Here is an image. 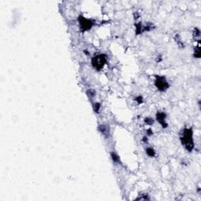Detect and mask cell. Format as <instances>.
<instances>
[{
    "label": "cell",
    "mask_w": 201,
    "mask_h": 201,
    "mask_svg": "<svg viewBox=\"0 0 201 201\" xmlns=\"http://www.w3.org/2000/svg\"><path fill=\"white\" fill-rule=\"evenodd\" d=\"M193 133L190 129H185L184 131L183 137H182V141L185 145L186 149L188 151H191L193 149Z\"/></svg>",
    "instance_id": "cell-1"
},
{
    "label": "cell",
    "mask_w": 201,
    "mask_h": 201,
    "mask_svg": "<svg viewBox=\"0 0 201 201\" xmlns=\"http://www.w3.org/2000/svg\"><path fill=\"white\" fill-rule=\"evenodd\" d=\"M105 61H106V57L104 55H98L96 56L92 60V63L93 67H95L97 69H101L103 65H104Z\"/></svg>",
    "instance_id": "cell-2"
},
{
    "label": "cell",
    "mask_w": 201,
    "mask_h": 201,
    "mask_svg": "<svg viewBox=\"0 0 201 201\" xmlns=\"http://www.w3.org/2000/svg\"><path fill=\"white\" fill-rule=\"evenodd\" d=\"M156 85L160 90H165L168 87V83L163 77L158 76L156 81Z\"/></svg>",
    "instance_id": "cell-3"
},
{
    "label": "cell",
    "mask_w": 201,
    "mask_h": 201,
    "mask_svg": "<svg viewBox=\"0 0 201 201\" xmlns=\"http://www.w3.org/2000/svg\"><path fill=\"white\" fill-rule=\"evenodd\" d=\"M79 21H80L81 26L83 28V29H85V30L90 28L91 26H92V24H91V22L90 21V20H87L85 18H83V17H80Z\"/></svg>",
    "instance_id": "cell-4"
},
{
    "label": "cell",
    "mask_w": 201,
    "mask_h": 201,
    "mask_svg": "<svg viewBox=\"0 0 201 201\" xmlns=\"http://www.w3.org/2000/svg\"><path fill=\"white\" fill-rule=\"evenodd\" d=\"M165 116H166L165 114L163 113V112H161V113H158V114L156 115V118H157L158 121L160 122V123L163 125H163H164V126H167V124H166L165 122H164Z\"/></svg>",
    "instance_id": "cell-5"
},
{
    "label": "cell",
    "mask_w": 201,
    "mask_h": 201,
    "mask_svg": "<svg viewBox=\"0 0 201 201\" xmlns=\"http://www.w3.org/2000/svg\"><path fill=\"white\" fill-rule=\"evenodd\" d=\"M99 130L101 131V132L104 134L105 136H107L109 133V128L108 127V126H104V125H101L99 126Z\"/></svg>",
    "instance_id": "cell-6"
},
{
    "label": "cell",
    "mask_w": 201,
    "mask_h": 201,
    "mask_svg": "<svg viewBox=\"0 0 201 201\" xmlns=\"http://www.w3.org/2000/svg\"><path fill=\"white\" fill-rule=\"evenodd\" d=\"M146 152H147V154L149 155V156H155V152H154V150H153L152 149H151V148H149V149H147Z\"/></svg>",
    "instance_id": "cell-7"
},
{
    "label": "cell",
    "mask_w": 201,
    "mask_h": 201,
    "mask_svg": "<svg viewBox=\"0 0 201 201\" xmlns=\"http://www.w3.org/2000/svg\"><path fill=\"white\" fill-rule=\"evenodd\" d=\"M112 160H113L114 161H118V160H119V158H118V156H116L115 154H114V153H112Z\"/></svg>",
    "instance_id": "cell-8"
},
{
    "label": "cell",
    "mask_w": 201,
    "mask_h": 201,
    "mask_svg": "<svg viewBox=\"0 0 201 201\" xmlns=\"http://www.w3.org/2000/svg\"><path fill=\"white\" fill-rule=\"evenodd\" d=\"M99 106H100V104H98V103H97V104H94V106H93V109L96 111L97 112H98V109H99Z\"/></svg>",
    "instance_id": "cell-9"
},
{
    "label": "cell",
    "mask_w": 201,
    "mask_h": 201,
    "mask_svg": "<svg viewBox=\"0 0 201 201\" xmlns=\"http://www.w3.org/2000/svg\"><path fill=\"white\" fill-rule=\"evenodd\" d=\"M145 122H146L148 124H152V123H153L152 119H146V120H145Z\"/></svg>",
    "instance_id": "cell-10"
}]
</instances>
